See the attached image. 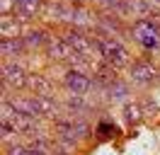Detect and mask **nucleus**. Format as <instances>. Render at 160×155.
<instances>
[{"label":"nucleus","mask_w":160,"mask_h":155,"mask_svg":"<svg viewBox=\"0 0 160 155\" xmlns=\"http://www.w3.org/2000/svg\"><path fill=\"white\" fill-rule=\"evenodd\" d=\"M131 39L136 44H141L143 48H148V51H158L160 48V24L153 22L150 17L136 19L133 27H131Z\"/></svg>","instance_id":"f257e3e1"},{"label":"nucleus","mask_w":160,"mask_h":155,"mask_svg":"<svg viewBox=\"0 0 160 155\" xmlns=\"http://www.w3.org/2000/svg\"><path fill=\"white\" fill-rule=\"evenodd\" d=\"M102 58H104V63H107V66L121 68V66H126V63H129V51L124 48L121 41L102 37Z\"/></svg>","instance_id":"f03ea898"},{"label":"nucleus","mask_w":160,"mask_h":155,"mask_svg":"<svg viewBox=\"0 0 160 155\" xmlns=\"http://www.w3.org/2000/svg\"><path fill=\"white\" fill-rule=\"evenodd\" d=\"M27 70L17 61H5L2 63V85L5 87H27Z\"/></svg>","instance_id":"7ed1b4c3"},{"label":"nucleus","mask_w":160,"mask_h":155,"mask_svg":"<svg viewBox=\"0 0 160 155\" xmlns=\"http://www.w3.org/2000/svg\"><path fill=\"white\" fill-rule=\"evenodd\" d=\"M63 82H66V87H68V92H70V95H75V97L88 95V92H90V87L95 85V80H90V78L85 75L82 70H78V68L68 70Z\"/></svg>","instance_id":"20e7f679"},{"label":"nucleus","mask_w":160,"mask_h":155,"mask_svg":"<svg viewBox=\"0 0 160 155\" xmlns=\"http://www.w3.org/2000/svg\"><path fill=\"white\" fill-rule=\"evenodd\" d=\"M63 41L70 46L73 53H80V56H90V53H95V51H92V44H90V37H85V34L78 32V29L66 32V34H63Z\"/></svg>","instance_id":"39448f33"},{"label":"nucleus","mask_w":160,"mask_h":155,"mask_svg":"<svg viewBox=\"0 0 160 155\" xmlns=\"http://www.w3.org/2000/svg\"><path fill=\"white\" fill-rule=\"evenodd\" d=\"M155 78H158V70H155V66L148 63V61H136V63L131 66V80L138 82V85H150Z\"/></svg>","instance_id":"423d86ee"},{"label":"nucleus","mask_w":160,"mask_h":155,"mask_svg":"<svg viewBox=\"0 0 160 155\" xmlns=\"http://www.w3.org/2000/svg\"><path fill=\"white\" fill-rule=\"evenodd\" d=\"M95 27L100 29L102 37H107V39H114V34H121V22H119V17H114V15H104V17H97Z\"/></svg>","instance_id":"0eeeda50"},{"label":"nucleus","mask_w":160,"mask_h":155,"mask_svg":"<svg viewBox=\"0 0 160 155\" xmlns=\"http://www.w3.org/2000/svg\"><path fill=\"white\" fill-rule=\"evenodd\" d=\"M41 10V0H15V17L32 19Z\"/></svg>","instance_id":"6e6552de"},{"label":"nucleus","mask_w":160,"mask_h":155,"mask_svg":"<svg viewBox=\"0 0 160 155\" xmlns=\"http://www.w3.org/2000/svg\"><path fill=\"white\" fill-rule=\"evenodd\" d=\"M46 48H49V56H51V58H58V61H66V58L73 56L70 46L63 41V39H56V37H51V39H49Z\"/></svg>","instance_id":"1a4fd4ad"},{"label":"nucleus","mask_w":160,"mask_h":155,"mask_svg":"<svg viewBox=\"0 0 160 155\" xmlns=\"http://www.w3.org/2000/svg\"><path fill=\"white\" fill-rule=\"evenodd\" d=\"M95 2L107 10V15H114V17L129 15V0H95Z\"/></svg>","instance_id":"9d476101"},{"label":"nucleus","mask_w":160,"mask_h":155,"mask_svg":"<svg viewBox=\"0 0 160 155\" xmlns=\"http://www.w3.org/2000/svg\"><path fill=\"white\" fill-rule=\"evenodd\" d=\"M0 48H2V56H5V61H12V58H17V56L22 53V48H27V46H24L22 37H12V39H2Z\"/></svg>","instance_id":"9b49d317"},{"label":"nucleus","mask_w":160,"mask_h":155,"mask_svg":"<svg viewBox=\"0 0 160 155\" xmlns=\"http://www.w3.org/2000/svg\"><path fill=\"white\" fill-rule=\"evenodd\" d=\"M22 41H24L27 48H39V46H44V44H49V39H46V34H44L41 29H29V32L22 37Z\"/></svg>","instance_id":"f8f14e48"},{"label":"nucleus","mask_w":160,"mask_h":155,"mask_svg":"<svg viewBox=\"0 0 160 155\" xmlns=\"http://www.w3.org/2000/svg\"><path fill=\"white\" fill-rule=\"evenodd\" d=\"M27 87H29V90H34L37 95H49L51 82H49L44 75H29V80H27Z\"/></svg>","instance_id":"ddd939ff"},{"label":"nucleus","mask_w":160,"mask_h":155,"mask_svg":"<svg viewBox=\"0 0 160 155\" xmlns=\"http://www.w3.org/2000/svg\"><path fill=\"white\" fill-rule=\"evenodd\" d=\"M107 95H109V99H114V102H121V99H126V97H129V87L124 85L121 80H117L114 85L107 87Z\"/></svg>","instance_id":"4468645a"},{"label":"nucleus","mask_w":160,"mask_h":155,"mask_svg":"<svg viewBox=\"0 0 160 155\" xmlns=\"http://www.w3.org/2000/svg\"><path fill=\"white\" fill-rule=\"evenodd\" d=\"M66 109H68V114H82V112H88L90 107L82 102V97L70 95V97H68V102H66Z\"/></svg>","instance_id":"2eb2a0df"},{"label":"nucleus","mask_w":160,"mask_h":155,"mask_svg":"<svg viewBox=\"0 0 160 155\" xmlns=\"http://www.w3.org/2000/svg\"><path fill=\"white\" fill-rule=\"evenodd\" d=\"M124 119H126V124H136L141 119V107L138 104H126L124 109Z\"/></svg>","instance_id":"dca6fc26"},{"label":"nucleus","mask_w":160,"mask_h":155,"mask_svg":"<svg viewBox=\"0 0 160 155\" xmlns=\"http://www.w3.org/2000/svg\"><path fill=\"white\" fill-rule=\"evenodd\" d=\"M97 133H100V138H112V136L119 133V128L114 124H107V121H102L100 126H97Z\"/></svg>","instance_id":"f3484780"},{"label":"nucleus","mask_w":160,"mask_h":155,"mask_svg":"<svg viewBox=\"0 0 160 155\" xmlns=\"http://www.w3.org/2000/svg\"><path fill=\"white\" fill-rule=\"evenodd\" d=\"M15 133H17V128H15L10 121H2V141H10Z\"/></svg>","instance_id":"a211bd4d"},{"label":"nucleus","mask_w":160,"mask_h":155,"mask_svg":"<svg viewBox=\"0 0 160 155\" xmlns=\"http://www.w3.org/2000/svg\"><path fill=\"white\" fill-rule=\"evenodd\" d=\"M8 155H29V145H12Z\"/></svg>","instance_id":"6ab92c4d"},{"label":"nucleus","mask_w":160,"mask_h":155,"mask_svg":"<svg viewBox=\"0 0 160 155\" xmlns=\"http://www.w3.org/2000/svg\"><path fill=\"white\" fill-rule=\"evenodd\" d=\"M53 155H70V153H63V150H56Z\"/></svg>","instance_id":"aec40b11"},{"label":"nucleus","mask_w":160,"mask_h":155,"mask_svg":"<svg viewBox=\"0 0 160 155\" xmlns=\"http://www.w3.org/2000/svg\"><path fill=\"white\" fill-rule=\"evenodd\" d=\"M73 2H75V8H80V2H85V0H73Z\"/></svg>","instance_id":"412c9836"},{"label":"nucleus","mask_w":160,"mask_h":155,"mask_svg":"<svg viewBox=\"0 0 160 155\" xmlns=\"http://www.w3.org/2000/svg\"><path fill=\"white\" fill-rule=\"evenodd\" d=\"M155 2H160V0H155Z\"/></svg>","instance_id":"4be33fe9"}]
</instances>
